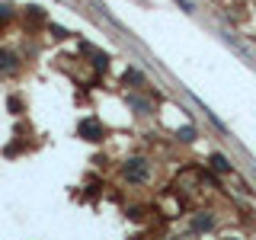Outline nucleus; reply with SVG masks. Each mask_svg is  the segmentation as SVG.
Listing matches in <instances>:
<instances>
[{"label":"nucleus","mask_w":256,"mask_h":240,"mask_svg":"<svg viewBox=\"0 0 256 240\" xmlns=\"http://www.w3.org/2000/svg\"><path fill=\"white\" fill-rule=\"evenodd\" d=\"M122 176L128 182H148L150 180V164L144 157H132L122 164Z\"/></svg>","instance_id":"1"},{"label":"nucleus","mask_w":256,"mask_h":240,"mask_svg":"<svg viewBox=\"0 0 256 240\" xmlns=\"http://www.w3.org/2000/svg\"><path fill=\"white\" fill-rule=\"evenodd\" d=\"M77 134L80 138H86V141H102V134H106V128H102L100 118H80L77 122Z\"/></svg>","instance_id":"2"},{"label":"nucleus","mask_w":256,"mask_h":240,"mask_svg":"<svg viewBox=\"0 0 256 240\" xmlns=\"http://www.w3.org/2000/svg\"><path fill=\"white\" fill-rule=\"evenodd\" d=\"M16 70H20V61H16V54L13 52H0V77L4 74H16Z\"/></svg>","instance_id":"3"},{"label":"nucleus","mask_w":256,"mask_h":240,"mask_svg":"<svg viewBox=\"0 0 256 240\" xmlns=\"http://www.w3.org/2000/svg\"><path fill=\"white\" fill-rule=\"evenodd\" d=\"M208 164H212V170H218V173H230V170H234L224 154H212V157H208Z\"/></svg>","instance_id":"4"},{"label":"nucleus","mask_w":256,"mask_h":240,"mask_svg":"<svg viewBox=\"0 0 256 240\" xmlns=\"http://www.w3.org/2000/svg\"><path fill=\"white\" fill-rule=\"evenodd\" d=\"M176 4H180L182 10H192V4H189V0H176Z\"/></svg>","instance_id":"5"}]
</instances>
